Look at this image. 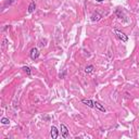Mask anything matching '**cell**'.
I'll return each mask as SVG.
<instances>
[{"mask_svg": "<svg viewBox=\"0 0 139 139\" xmlns=\"http://www.w3.org/2000/svg\"><path fill=\"white\" fill-rule=\"evenodd\" d=\"M97 2H102V1H104V0H96Z\"/></svg>", "mask_w": 139, "mask_h": 139, "instance_id": "12", "label": "cell"}, {"mask_svg": "<svg viewBox=\"0 0 139 139\" xmlns=\"http://www.w3.org/2000/svg\"><path fill=\"white\" fill-rule=\"evenodd\" d=\"M50 135L52 139H57L59 136V130L57 129L55 126H51V130H50Z\"/></svg>", "mask_w": 139, "mask_h": 139, "instance_id": "4", "label": "cell"}, {"mask_svg": "<svg viewBox=\"0 0 139 139\" xmlns=\"http://www.w3.org/2000/svg\"><path fill=\"white\" fill-rule=\"evenodd\" d=\"M94 70H95V67L92 66V65H88V66H86L85 72L87 73V74H91V73L94 72Z\"/></svg>", "mask_w": 139, "mask_h": 139, "instance_id": "9", "label": "cell"}, {"mask_svg": "<svg viewBox=\"0 0 139 139\" xmlns=\"http://www.w3.org/2000/svg\"><path fill=\"white\" fill-rule=\"evenodd\" d=\"M61 134L63 138H67L68 137V129L65 126V124H61Z\"/></svg>", "mask_w": 139, "mask_h": 139, "instance_id": "3", "label": "cell"}, {"mask_svg": "<svg viewBox=\"0 0 139 139\" xmlns=\"http://www.w3.org/2000/svg\"><path fill=\"white\" fill-rule=\"evenodd\" d=\"M35 9H36V3L33 1L31 2V5L28 6V13H32V12H34L35 11Z\"/></svg>", "mask_w": 139, "mask_h": 139, "instance_id": "8", "label": "cell"}, {"mask_svg": "<svg viewBox=\"0 0 139 139\" xmlns=\"http://www.w3.org/2000/svg\"><path fill=\"white\" fill-rule=\"evenodd\" d=\"M1 123L3 125H9L10 124V120H9V118H7V117H2L1 118Z\"/></svg>", "mask_w": 139, "mask_h": 139, "instance_id": "10", "label": "cell"}, {"mask_svg": "<svg viewBox=\"0 0 139 139\" xmlns=\"http://www.w3.org/2000/svg\"><path fill=\"white\" fill-rule=\"evenodd\" d=\"M23 70L26 72V74H27L28 76H31V67L29 66H23Z\"/></svg>", "mask_w": 139, "mask_h": 139, "instance_id": "11", "label": "cell"}, {"mask_svg": "<svg viewBox=\"0 0 139 139\" xmlns=\"http://www.w3.org/2000/svg\"><path fill=\"white\" fill-rule=\"evenodd\" d=\"M29 55H31L32 60H36V59H38V57H39V50L37 48H33L31 52H29Z\"/></svg>", "mask_w": 139, "mask_h": 139, "instance_id": "2", "label": "cell"}, {"mask_svg": "<svg viewBox=\"0 0 139 139\" xmlns=\"http://www.w3.org/2000/svg\"><path fill=\"white\" fill-rule=\"evenodd\" d=\"M94 104H95V108H96V109H98L99 111H101V112H105V108H104L101 103H99L98 101H94Z\"/></svg>", "mask_w": 139, "mask_h": 139, "instance_id": "6", "label": "cell"}, {"mask_svg": "<svg viewBox=\"0 0 139 139\" xmlns=\"http://www.w3.org/2000/svg\"><path fill=\"white\" fill-rule=\"evenodd\" d=\"M82 102H83V103H85L86 105H88L89 108H95V104H94V101H92V100H87V99H83Z\"/></svg>", "mask_w": 139, "mask_h": 139, "instance_id": "7", "label": "cell"}, {"mask_svg": "<svg viewBox=\"0 0 139 139\" xmlns=\"http://www.w3.org/2000/svg\"><path fill=\"white\" fill-rule=\"evenodd\" d=\"M101 14L99 12H95V13H92V15H91V21L92 22H98L99 20H101Z\"/></svg>", "mask_w": 139, "mask_h": 139, "instance_id": "5", "label": "cell"}, {"mask_svg": "<svg viewBox=\"0 0 139 139\" xmlns=\"http://www.w3.org/2000/svg\"><path fill=\"white\" fill-rule=\"evenodd\" d=\"M115 35H116V37L120 39V40L122 41H124V42H126L128 40V37H127V35L126 34H124L123 32H121V31H117V29H115Z\"/></svg>", "mask_w": 139, "mask_h": 139, "instance_id": "1", "label": "cell"}]
</instances>
